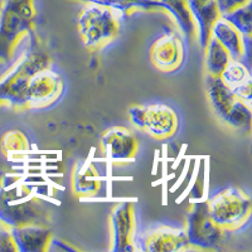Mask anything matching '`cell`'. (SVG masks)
Instances as JSON below:
<instances>
[{
  "mask_svg": "<svg viewBox=\"0 0 252 252\" xmlns=\"http://www.w3.org/2000/svg\"><path fill=\"white\" fill-rule=\"evenodd\" d=\"M211 37L216 38L227 49L232 60L242 62L245 58L244 37L232 24H229L220 15L213 23L212 29H211Z\"/></svg>",
  "mask_w": 252,
  "mask_h": 252,
  "instance_id": "2e32d148",
  "label": "cell"
},
{
  "mask_svg": "<svg viewBox=\"0 0 252 252\" xmlns=\"http://www.w3.org/2000/svg\"><path fill=\"white\" fill-rule=\"evenodd\" d=\"M251 82L244 83V85H240V86L232 89L233 94H236V97L238 100H241L242 102L247 103L249 106H251V101H252V90H251Z\"/></svg>",
  "mask_w": 252,
  "mask_h": 252,
  "instance_id": "4316f807",
  "label": "cell"
},
{
  "mask_svg": "<svg viewBox=\"0 0 252 252\" xmlns=\"http://www.w3.org/2000/svg\"><path fill=\"white\" fill-rule=\"evenodd\" d=\"M187 240L194 249H216L224 240L226 229L218 226L211 218L207 202H197L187 216Z\"/></svg>",
  "mask_w": 252,
  "mask_h": 252,
  "instance_id": "8992f818",
  "label": "cell"
},
{
  "mask_svg": "<svg viewBox=\"0 0 252 252\" xmlns=\"http://www.w3.org/2000/svg\"><path fill=\"white\" fill-rule=\"evenodd\" d=\"M0 148L6 154L10 153H22L31 149L26 135L19 130H10L3 135L0 140Z\"/></svg>",
  "mask_w": 252,
  "mask_h": 252,
  "instance_id": "cb8c5ba5",
  "label": "cell"
},
{
  "mask_svg": "<svg viewBox=\"0 0 252 252\" xmlns=\"http://www.w3.org/2000/svg\"><path fill=\"white\" fill-rule=\"evenodd\" d=\"M35 19L33 0H3L0 5V71L10 68L20 42L31 34ZM20 56V55H19Z\"/></svg>",
  "mask_w": 252,
  "mask_h": 252,
  "instance_id": "6da1fadb",
  "label": "cell"
},
{
  "mask_svg": "<svg viewBox=\"0 0 252 252\" xmlns=\"http://www.w3.org/2000/svg\"><path fill=\"white\" fill-rule=\"evenodd\" d=\"M1 76H3V72H0V77H1Z\"/></svg>",
  "mask_w": 252,
  "mask_h": 252,
  "instance_id": "f1b7e54d",
  "label": "cell"
},
{
  "mask_svg": "<svg viewBox=\"0 0 252 252\" xmlns=\"http://www.w3.org/2000/svg\"><path fill=\"white\" fill-rule=\"evenodd\" d=\"M111 226L114 236V252H130L135 250L132 236L135 228L134 204L120 202L111 211Z\"/></svg>",
  "mask_w": 252,
  "mask_h": 252,
  "instance_id": "9c48e42d",
  "label": "cell"
},
{
  "mask_svg": "<svg viewBox=\"0 0 252 252\" xmlns=\"http://www.w3.org/2000/svg\"><path fill=\"white\" fill-rule=\"evenodd\" d=\"M85 3L97 4L101 6H106L114 12H119L123 15L132 12L135 9L141 10H154L161 9L160 0H82Z\"/></svg>",
  "mask_w": 252,
  "mask_h": 252,
  "instance_id": "ffe728a7",
  "label": "cell"
},
{
  "mask_svg": "<svg viewBox=\"0 0 252 252\" xmlns=\"http://www.w3.org/2000/svg\"><path fill=\"white\" fill-rule=\"evenodd\" d=\"M78 29L83 44L90 49H97L118 37L120 23L114 10L89 3L78 17Z\"/></svg>",
  "mask_w": 252,
  "mask_h": 252,
  "instance_id": "277c9868",
  "label": "cell"
},
{
  "mask_svg": "<svg viewBox=\"0 0 252 252\" xmlns=\"http://www.w3.org/2000/svg\"><path fill=\"white\" fill-rule=\"evenodd\" d=\"M150 56L155 66L164 72H172L181 67L183 62V43L178 35L165 34L157 39L150 49Z\"/></svg>",
  "mask_w": 252,
  "mask_h": 252,
  "instance_id": "7c38bea8",
  "label": "cell"
},
{
  "mask_svg": "<svg viewBox=\"0 0 252 252\" xmlns=\"http://www.w3.org/2000/svg\"><path fill=\"white\" fill-rule=\"evenodd\" d=\"M160 3L161 9H165L173 15L186 39L192 40L197 34V26L186 0H160Z\"/></svg>",
  "mask_w": 252,
  "mask_h": 252,
  "instance_id": "ac0fdd59",
  "label": "cell"
},
{
  "mask_svg": "<svg viewBox=\"0 0 252 252\" xmlns=\"http://www.w3.org/2000/svg\"><path fill=\"white\" fill-rule=\"evenodd\" d=\"M63 92V80L49 67L32 76L26 92V105L29 109H44L55 103Z\"/></svg>",
  "mask_w": 252,
  "mask_h": 252,
  "instance_id": "ba28073f",
  "label": "cell"
},
{
  "mask_svg": "<svg viewBox=\"0 0 252 252\" xmlns=\"http://www.w3.org/2000/svg\"><path fill=\"white\" fill-rule=\"evenodd\" d=\"M51 64L46 52L35 42L23 49L10 68L0 77V106L24 109L26 92L32 76Z\"/></svg>",
  "mask_w": 252,
  "mask_h": 252,
  "instance_id": "7a4b0ae2",
  "label": "cell"
},
{
  "mask_svg": "<svg viewBox=\"0 0 252 252\" xmlns=\"http://www.w3.org/2000/svg\"><path fill=\"white\" fill-rule=\"evenodd\" d=\"M223 123H226L227 125H229L231 127H233L236 130L250 132L251 131L252 123L251 106H249L247 103L238 100L235 103V106L232 107V110L228 112V115L226 116Z\"/></svg>",
  "mask_w": 252,
  "mask_h": 252,
  "instance_id": "7402d4cb",
  "label": "cell"
},
{
  "mask_svg": "<svg viewBox=\"0 0 252 252\" xmlns=\"http://www.w3.org/2000/svg\"><path fill=\"white\" fill-rule=\"evenodd\" d=\"M249 1H251V0H215L216 6H217L220 15H223L226 14V13L232 12L233 9L245 5V4L249 3Z\"/></svg>",
  "mask_w": 252,
  "mask_h": 252,
  "instance_id": "484cf974",
  "label": "cell"
},
{
  "mask_svg": "<svg viewBox=\"0 0 252 252\" xmlns=\"http://www.w3.org/2000/svg\"><path fill=\"white\" fill-rule=\"evenodd\" d=\"M130 119L138 129L155 139H168L178 130V116L172 107L164 103L148 106H132L129 109Z\"/></svg>",
  "mask_w": 252,
  "mask_h": 252,
  "instance_id": "52a82bcc",
  "label": "cell"
},
{
  "mask_svg": "<svg viewBox=\"0 0 252 252\" xmlns=\"http://www.w3.org/2000/svg\"><path fill=\"white\" fill-rule=\"evenodd\" d=\"M220 77L231 89H235L240 85H244V83L252 81L249 67L244 62L237 60L229 61L224 71L222 72Z\"/></svg>",
  "mask_w": 252,
  "mask_h": 252,
  "instance_id": "603a6c76",
  "label": "cell"
},
{
  "mask_svg": "<svg viewBox=\"0 0 252 252\" xmlns=\"http://www.w3.org/2000/svg\"><path fill=\"white\" fill-rule=\"evenodd\" d=\"M101 144L107 157L115 161H129L138 152V140L125 127H111L101 138Z\"/></svg>",
  "mask_w": 252,
  "mask_h": 252,
  "instance_id": "8fae6325",
  "label": "cell"
},
{
  "mask_svg": "<svg viewBox=\"0 0 252 252\" xmlns=\"http://www.w3.org/2000/svg\"><path fill=\"white\" fill-rule=\"evenodd\" d=\"M0 252H17V246H15L10 228L4 224H1V228H0Z\"/></svg>",
  "mask_w": 252,
  "mask_h": 252,
  "instance_id": "d4e9b609",
  "label": "cell"
},
{
  "mask_svg": "<svg viewBox=\"0 0 252 252\" xmlns=\"http://www.w3.org/2000/svg\"><path fill=\"white\" fill-rule=\"evenodd\" d=\"M73 192L80 197H94L101 189L102 178L90 161L78 163L73 172Z\"/></svg>",
  "mask_w": 252,
  "mask_h": 252,
  "instance_id": "e0dca14e",
  "label": "cell"
},
{
  "mask_svg": "<svg viewBox=\"0 0 252 252\" xmlns=\"http://www.w3.org/2000/svg\"><path fill=\"white\" fill-rule=\"evenodd\" d=\"M206 69L208 75L220 76L232 58L222 44L216 38L211 37L206 47Z\"/></svg>",
  "mask_w": 252,
  "mask_h": 252,
  "instance_id": "d6986e66",
  "label": "cell"
},
{
  "mask_svg": "<svg viewBox=\"0 0 252 252\" xmlns=\"http://www.w3.org/2000/svg\"><path fill=\"white\" fill-rule=\"evenodd\" d=\"M229 24H232L244 38H251L252 34V4L251 1L245 5L233 9L232 12L220 15Z\"/></svg>",
  "mask_w": 252,
  "mask_h": 252,
  "instance_id": "44dd1931",
  "label": "cell"
},
{
  "mask_svg": "<svg viewBox=\"0 0 252 252\" xmlns=\"http://www.w3.org/2000/svg\"><path fill=\"white\" fill-rule=\"evenodd\" d=\"M17 251L42 252L47 251L52 240V231L44 224H26L10 228Z\"/></svg>",
  "mask_w": 252,
  "mask_h": 252,
  "instance_id": "4fadbf2b",
  "label": "cell"
},
{
  "mask_svg": "<svg viewBox=\"0 0 252 252\" xmlns=\"http://www.w3.org/2000/svg\"><path fill=\"white\" fill-rule=\"evenodd\" d=\"M51 250H55V251H76V249H73L69 245H66V242H63V241H58L56 238L52 237L51 242H49V246L47 251H51Z\"/></svg>",
  "mask_w": 252,
  "mask_h": 252,
  "instance_id": "83f0119b",
  "label": "cell"
},
{
  "mask_svg": "<svg viewBox=\"0 0 252 252\" xmlns=\"http://www.w3.org/2000/svg\"><path fill=\"white\" fill-rule=\"evenodd\" d=\"M20 183L10 182L0 188V223L13 227L44 224L47 209L39 198L20 192Z\"/></svg>",
  "mask_w": 252,
  "mask_h": 252,
  "instance_id": "3957f363",
  "label": "cell"
},
{
  "mask_svg": "<svg viewBox=\"0 0 252 252\" xmlns=\"http://www.w3.org/2000/svg\"><path fill=\"white\" fill-rule=\"evenodd\" d=\"M186 3L194 18L199 46L204 48L211 38L213 23L220 18L215 0H186Z\"/></svg>",
  "mask_w": 252,
  "mask_h": 252,
  "instance_id": "9a60e30c",
  "label": "cell"
},
{
  "mask_svg": "<svg viewBox=\"0 0 252 252\" xmlns=\"http://www.w3.org/2000/svg\"><path fill=\"white\" fill-rule=\"evenodd\" d=\"M211 218L226 231L244 226L251 215V199L236 187L220 190L207 201Z\"/></svg>",
  "mask_w": 252,
  "mask_h": 252,
  "instance_id": "5b68a950",
  "label": "cell"
},
{
  "mask_svg": "<svg viewBox=\"0 0 252 252\" xmlns=\"http://www.w3.org/2000/svg\"><path fill=\"white\" fill-rule=\"evenodd\" d=\"M206 91L211 107L218 118L223 121L238 98L220 76L207 75Z\"/></svg>",
  "mask_w": 252,
  "mask_h": 252,
  "instance_id": "5bb4252c",
  "label": "cell"
},
{
  "mask_svg": "<svg viewBox=\"0 0 252 252\" xmlns=\"http://www.w3.org/2000/svg\"><path fill=\"white\" fill-rule=\"evenodd\" d=\"M193 249L187 240L184 229L160 226L143 236L141 250L148 252H175Z\"/></svg>",
  "mask_w": 252,
  "mask_h": 252,
  "instance_id": "30bf717a",
  "label": "cell"
}]
</instances>
